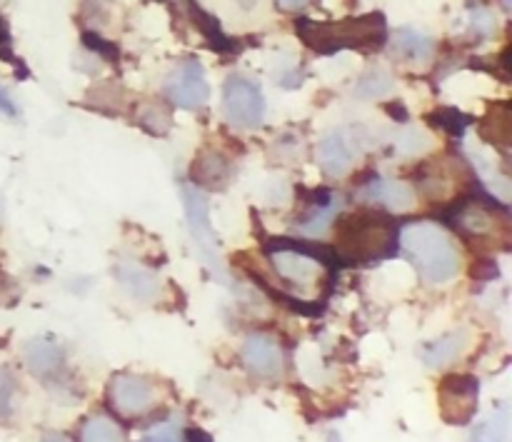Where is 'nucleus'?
<instances>
[{"instance_id":"nucleus-10","label":"nucleus","mask_w":512,"mask_h":442,"mask_svg":"<svg viewBox=\"0 0 512 442\" xmlns=\"http://www.w3.org/2000/svg\"><path fill=\"white\" fill-rule=\"evenodd\" d=\"M475 408H478V380L470 375H450L440 383V410L448 423H470Z\"/></svg>"},{"instance_id":"nucleus-15","label":"nucleus","mask_w":512,"mask_h":442,"mask_svg":"<svg viewBox=\"0 0 512 442\" xmlns=\"http://www.w3.org/2000/svg\"><path fill=\"white\" fill-rule=\"evenodd\" d=\"M455 225L463 235L468 238L480 240V238H493L498 233H508V223H498L495 213H490V208L480 203H468L458 210L455 215Z\"/></svg>"},{"instance_id":"nucleus-21","label":"nucleus","mask_w":512,"mask_h":442,"mask_svg":"<svg viewBox=\"0 0 512 442\" xmlns=\"http://www.w3.org/2000/svg\"><path fill=\"white\" fill-rule=\"evenodd\" d=\"M338 213V198L335 195H325L320 203L313 205L310 215L305 220H300V233L308 235V238H318L333 223V215Z\"/></svg>"},{"instance_id":"nucleus-4","label":"nucleus","mask_w":512,"mask_h":442,"mask_svg":"<svg viewBox=\"0 0 512 442\" xmlns=\"http://www.w3.org/2000/svg\"><path fill=\"white\" fill-rule=\"evenodd\" d=\"M180 198H183L188 230L190 235H193L195 243H198V255L203 258V263L208 265L210 273L225 283V280H228V273H225L223 268V260H220V245L218 240H215L213 225H210L208 200H205V195L200 193L195 185H183Z\"/></svg>"},{"instance_id":"nucleus-12","label":"nucleus","mask_w":512,"mask_h":442,"mask_svg":"<svg viewBox=\"0 0 512 442\" xmlns=\"http://www.w3.org/2000/svg\"><path fill=\"white\" fill-rule=\"evenodd\" d=\"M235 178V165L220 150L205 148L190 163V180L195 188L225 190Z\"/></svg>"},{"instance_id":"nucleus-8","label":"nucleus","mask_w":512,"mask_h":442,"mask_svg":"<svg viewBox=\"0 0 512 442\" xmlns=\"http://www.w3.org/2000/svg\"><path fill=\"white\" fill-rule=\"evenodd\" d=\"M270 265L280 275V280L290 285V290H298V293L313 290L323 280V265L313 255L305 253L303 245L298 243H290L288 248L270 250Z\"/></svg>"},{"instance_id":"nucleus-28","label":"nucleus","mask_w":512,"mask_h":442,"mask_svg":"<svg viewBox=\"0 0 512 442\" xmlns=\"http://www.w3.org/2000/svg\"><path fill=\"white\" fill-rule=\"evenodd\" d=\"M310 0H278V5L280 8H285V10H298V8H303V5H308Z\"/></svg>"},{"instance_id":"nucleus-31","label":"nucleus","mask_w":512,"mask_h":442,"mask_svg":"<svg viewBox=\"0 0 512 442\" xmlns=\"http://www.w3.org/2000/svg\"><path fill=\"white\" fill-rule=\"evenodd\" d=\"M5 38H8V33H5V25H3V20H0V43H3Z\"/></svg>"},{"instance_id":"nucleus-5","label":"nucleus","mask_w":512,"mask_h":442,"mask_svg":"<svg viewBox=\"0 0 512 442\" xmlns=\"http://www.w3.org/2000/svg\"><path fill=\"white\" fill-rule=\"evenodd\" d=\"M223 115L233 128L253 130L265 120V95L255 80L230 75L223 88Z\"/></svg>"},{"instance_id":"nucleus-6","label":"nucleus","mask_w":512,"mask_h":442,"mask_svg":"<svg viewBox=\"0 0 512 442\" xmlns=\"http://www.w3.org/2000/svg\"><path fill=\"white\" fill-rule=\"evenodd\" d=\"M155 400H158V390H155L153 380L143 378V375L120 373L108 385L110 410L125 420L148 415L153 410Z\"/></svg>"},{"instance_id":"nucleus-11","label":"nucleus","mask_w":512,"mask_h":442,"mask_svg":"<svg viewBox=\"0 0 512 442\" xmlns=\"http://www.w3.org/2000/svg\"><path fill=\"white\" fill-rule=\"evenodd\" d=\"M243 363L255 378L263 380H275L283 375L285 358L283 348H280L278 340L268 333H253L245 338L243 343Z\"/></svg>"},{"instance_id":"nucleus-13","label":"nucleus","mask_w":512,"mask_h":442,"mask_svg":"<svg viewBox=\"0 0 512 442\" xmlns=\"http://www.w3.org/2000/svg\"><path fill=\"white\" fill-rule=\"evenodd\" d=\"M360 198L370 205H383L390 213H408L415 208V190L405 180L375 178L373 183L360 190Z\"/></svg>"},{"instance_id":"nucleus-1","label":"nucleus","mask_w":512,"mask_h":442,"mask_svg":"<svg viewBox=\"0 0 512 442\" xmlns=\"http://www.w3.org/2000/svg\"><path fill=\"white\" fill-rule=\"evenodd\" d=\"M400 248L415 273L430 285H443L458 278L460 253L453 235L438 223L420 220L400 230Z\"/></svg>"},{"instance_id":"nucleus-7","label":"nucleus","mask_w":512,"mask_h":442,"mask_svg":"<svg viewBox=\"0 0 512 442\" xmlns=\"http://www.w3.org/2000/svg\"><path fill=\"white\" fill-rule=\"evenodd\" d=\"M163 93L170 105L183 110H198L208 103L210 85L205 70L198 60H183L178 68L168 73L163 83Z\"/></svg>"},{"instance_id":"nucleus-30","label":"nucleus","mask_w":512,"mask_h":442,"mask_svg":"<svg viewBox=\"0 0 512 442\" xmlns=\"http://www.w3.org/2000/svg\"><path fill=\"white\" fill-rule=\"evenodd\" d=\"M43 442H68L65 438H60V435H48Z\"/></svg>"},{"instance_id":"nucleus-27","label":"nucleus","mask_w":512,"mask_h":442,"mask_svg":"<svg viewBox=\"0 0 512 442\" xmlns=\"http://www.w3.org/2000/svg\"><path fill=\"white\" fill-rule=\"evenodd\" d=\"M0 113L15 115V103H13V98H10V95L5 93L3 88H0Z\"/></svg>"},{"instance_id":"nucleus-26","label":"nucleus","mask_w":512,"mask_h":442,"mask_svg":"<svg viewBox=\"0 0 512 442\" xmlns=\"http://www.w3.org/2000/svg\"><path fill=\"white\" fill-rule=\"evenodd\" d=\"M145 442H183L180 435L175 430H163V433H155L153 438H148Z\"/></svg>"},{"instance_id":"nucleus-22","label":"nucleus","mask_w":512,"mask_h":442,"mask_svg":"<svg viewBox=\"0 0 512 442\" xmlns=\"http://www.w3.org/2000/svg\"><path fill=\"white\" fill-rule=\"evenodd\" d=\"M80 442H125L123 430L105 415H93L80 428Z\"/></svg>"},{"instance_id":"nucleus-9","label":"nucleus","mask_w":512,"mask_h":442,"mask_svg":"<svg viewBox=\"0 0 512 442\" xmlns=\"http://www.w3.org/2000/svg\"><path fill=\"white\" fill-rule=\"evenodd\" d=\"M363 153V140L360 133H348V130H333L318 143V165L330 178H340L355 165V160Z\"/></svg>"},{"instance_id":"nucleus-20","label":"nucleus","mask_w":512,"mask_h":442,"mask_svg":"<svg viewBox=\"0 0 512 442\" xmlns=\"http://www.w3.org/2000/svg\"><path fill=\"white\" fill-rule=\"evenodd\" d=\"M510 125L512 123H510L508 105H495V108L488 113V118L483 120V128H480V133H483V138L488 140L490 145H495V148H500V150H508Z\"/></svg>"},{"instance_id":"nucleus-29","label":"nucleus","mask_w":512,"mask_h":442,"mask_svg":"<svg viewBox=\"0 0 512 442\" xmlns=\"http://www.w3.org/2000/svg\"><path fill=\"white\" fill-rule=\"evenodd\" d=\"M190 442H210V438L208 435L198 433V430H193V433H190Z\"/></svg>"},{"instance_id":"nucleus-19","label":"nucleus","mask_w":512,"mask_h":442,"mask_svg":"<svg viewBox=\"0 0 512 442\" xmlns=\"http://www.w3.org/2000/svg\"><path fill=\"white\" fill-rule=\"evenodd\" d=\"M393 88H395L393 75H390L385 68H380V65H375V68L365 70V73L360 75L358 85H355V95L363 100H380V98H388V95L393 93Z\"/></svg>"},{"instance_id":"nucleus-17","label":"nucleus","mask_w":512,"mask_h":442,"mask_svg":"<svg viewBox=\"0 0 512 442\" xmlns=\"http://www.w3.org/2000/svg\"><path fill=\"white\" fill-rule=\"evenodd\" d=\"M25 365H28L30 373L35 375H50L63 365V353L55 343L50 340H33V343L25 345Z\"/></svg>"},{"instance_id":"nucleus-14","label":"nucleus","mask_w":512,"mask_h":442,"mask_svg":"<svg viewBox=\"0 0 512 442\" xmlns=\"http://www.w3.org/2000/svg\"><path fill=\"white\" fill-rule=\"evenodd\" d=\"M115 280L130 298L140 300V303H155L163 293V283H160L158 275L143 265L118 263L115 265Z\"/></svg>"},{"instance_id":"nucleus-25","label":"nucleus","mask_w":512,"mask_h":442,"mask_svg":"<svg viewBox=\"0 0 512 442\" xmlns=\"http://www.w3.org/2000/svg\"><path fill=\"white\" fill-rule=\"evenodd\" d=\"M470 28H473V33L480 35V38H488L495 30V15L490 13L488 8H475L473 13H470Z\"/></svg>"},{"instance_id":"nucleus-18","label":"nucleus","mask_w":512,"mask_h":442,"mask_svg":"<svg viewBox=\"0 0 512 442\" xmlns=\"http://www.w3.org/2000/svg\"><path fill=\"white\" fill-rule=\"evenodd\" d=\"M468 343V330H455V333L445 335V338H440L438 343H433L425 350V363H428L430 368H445V365H450L453 360H458L460 355L465 353Z\"/></svg>"},{"instance_id":"nucleus-3","label":"nucleus","mask_w":512,"mask_h":442,"mask_svg":"<svg viewBox=\"0 0 512 442\" xmlns=\"http://www.w3.org/2000/svg\"><path fill=\"white\" fill-rule=\"evenodd\" d=\"M300 35L310 48L320 53H335V50H375L385 43L388 30H385L383 15H360V18L340 20V23L320 25L303 23Z\"/></svg>"},{"instance_id":"nucleus-24","label":"nucleus","mask_w":512,"mask_h":442,"mask_svg":"<svg viewBox=\"0 0 512 442\" xmlns=\"http://www.w3.org/2000/svg\"><path fill=\"white\" fill-rule=\"evenodd\" d=\"M430 148V138L420 128H408L398 138V153L400 155H418Z\"/></svg>"},{"instance_id":"nucleus-16","label":"nucleus","mask_w":512,"mask_h":442,"mask_svg":"<svg viewBox=\"0 0 512 442\" xmlns=\"http://www.w3.org/2000/svg\"><path fill=\"white\" fill-rule=\"evenodd\" d=\"M390 48L398 58L408 60V63H428L433 58V38L415 28H400L390 35Z\"/></svg>"},{"instance_id":"nucleus-2","label":"nucleus","mask_w":512,"mask_h":442,"mask_svg":"<svg viewBox=\"0 0 512 442\" xmlns=\"http://www.w3.org/2000/svg\"><path fill=\"white\" fill-rule=\"evenodd\" d=\"M393 238V223L378 210L348 213L335 223V250L353 263H368L388 255Z\"/></svg>"},{"instance_id":"nucleus-23","label":"nucleus","mask_w":512,"mask_h":442,"mask_svg":"<svg viewBox=\"0 0 512 442\" xmlns=\"http://www.w3.org/2000/svg\"><path fill=\"white\" fill-rule=\"evenodd\" d=\"M138 123L145 130H150V133L163 135L170 128V115L163 105H143V110L138 115Z\"/></svg>"}]
</instances>
